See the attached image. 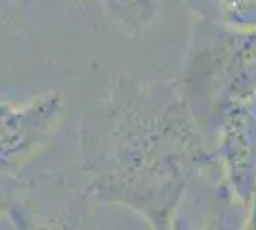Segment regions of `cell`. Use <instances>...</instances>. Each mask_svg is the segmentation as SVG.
I'll list each match as a JSON object with an SVG mask.
<instances>
[{
  "mask_svg": "<svg viewBox=\"0 0 256 230\" xmlns=\"http://www.w3.org/2000/svg\"><path fill=\"white\" fill-rule=\"evenodd\" d=\"M58 117L50 96L23 108L0 104V176L14 178L46 146Z\"/></svg>",
  "mask_w": 256,
  "mask_h": 230,
  "instance_id": "1",
  "label": "cell"
}]
</instances>
